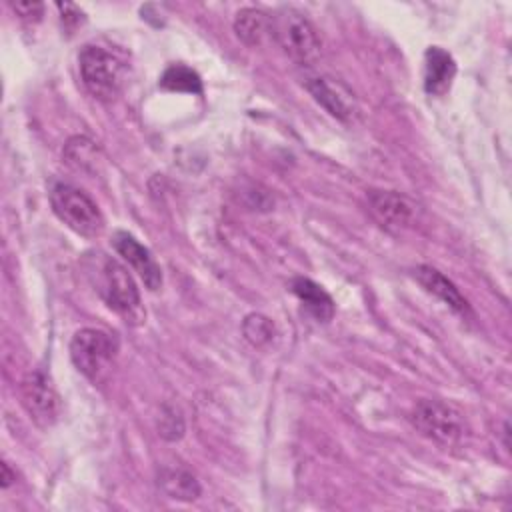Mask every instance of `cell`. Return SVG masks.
Returning <instances> with one entry per match:
<instances>
[{
	"mask_svg": "<svg viewBox=\"0 0 512 512\" xmlns=\"http://www.w3.org/2000/svg\"><path fill=\"white\" fill-rule=\"evenodd\" d=\"M80 78L86 90L98 100H112L122 90L128 76L126 58L112 46L86 44L78 54Z\"/></svg>",
	"mask_w": 512,
	"mask_h": 512,
	"instance_id": "obj_1",
	"label": "cell"
},
{
	"mask_svg": "<svg viewBox=\"0 0 512 512\" xmlns=\"http://www.w3.org/2000/svg\"><path fill=\"white\" fill-rule=\"evenodd\" d=\"M96 290L104 298V302L120 314L126 322L138 324L144 318L142 302H140V292L136 288L134 278L130 272L114 258H108L102 254L98 258L96 266Z\"/></svg>",
	"mask_w": 512,
	"mask_h": 512,
	"instance_id": "obj_2",
	"label": "cell"
},
{
	"mask_svg": "<svg viewBox=\"0 0 512 512\" xmlns=\"http://www.w3.org/2000/svg\"><path fill=\"white\" fill-rule=\"evenodd\" d=\"M50 206L60 222L84 238H94L104 230V216L96 202L72 184H54L50 190Z\"/></svg>",
	"mask_w": 512,
	"mask_h": 512,
	"instance_id": "obj_3",
	"label": "cell"
},
{
	"mask_svg": "<svg viewBox=\"0 0 512 512\" xmlns=\"http://www.w3.org/2000/svg\"><path fill=\"white\" fill-rule=\"evenodd\" d=\"M272 36L300 66H312L320 58V36L312 22L296 10L288 8L272 18Z\"/></svg>",
	"mask_w": 512,
	"mask_h": 512,
	"instance_id": "obj_4",
	"label": "cell"
},
{
	"mask_svg": "<svg viewBox=\"0 0 512 512\" xmlns=\"http://www.w3.org/2000/svg\"><path fill=\"white\" fill-rule=\"evenodd\" d=\"M116 350V338L100 328H82L70 340V358L74 366L94 382L108 372Z\"/></svg>",
	"mask_w": 512,
	"mask_h": 512,
	"instance_id": "obj_5",
	"label": "cell"
},
{
	"mask_svg": "<svg viewBox=\"0 0 512 512\" xmlns=\"http://www.w3.org/2000/svg\"><path fill=\"white\" fill-rule=\"evenodd\" d=\"M410 418L422 436L442 446H454L464 438L462 414L442 400H420Z\"/></svg>",
	"mask_w": 512,
	"mask_h": 512,
	"instance_id": "obj_6",
	"label": "cell"
},
{
	"mask_svg": "<svg viewBox=\"0 0 512 512\" xmlns=\"http://www.w3.org/2000/svg\"><path fill=\"white\" fill-rule=\"evenodd\" d=\"M20 398L24 410L40 428H50L58 420L60 396L44 372L34 370L22 378Z\"/></svg>",
	"mask_w": 512,
	"mask_h": 512,
	"instance_id": "obj_7",
	"label": "cell"
},
{
	"mask_svg": "<svg viewBox=\"0 0 512 512\" xmlns=\"http://www.w3.org/2000/svg\"><path fill=\"white\" fill-rule=\"evenodd\" d=\"M368 208L386 230L410 228L418 218V206L394 190H370Z\"/></svg>",
	"mask_w": 512,
	"mask_h": 512,
	"instance_id": "obj_8",
	"label": "cell"
},
{
	"mask_svg": "<svg viewBox=\"0 0 512 512\" xmlns=\"http://www.w3.org/2000/svg\"><path fill=\"white\" fill-rule=\"evenodd\" d=\"M304 86L330 116L338 120H350L354 116L356 112L354 96L338 80L324 74H312L304 78Z\"/></svg>",
	"mask_w": 512,
	"mask_h": 512,
	"instance_id": "obj_9",
	"label": "cell"
},
{
	"mask_svg": "<svg viewBox=\"0 0 512 512\" xmlns=\"http://www.w3.org/2000/svg\"><path fill=\"white\" fill-rule=\"evenodd\" d=\"M112 246L134 268V272H138L148 290H158L162 286V270L158 262L154 260L152 252L142 246L132 234L124 230L114 232Z\"/></svg>",
	"mask_w": 512,
	"mask_h": 512,
	"instance_id": "obj_10",
	"label": "cell"
},
{
	"mask_svg": "<svg viewBox=\"0 0 512 512\" xmlns=\"http://www.w3.org/2000/svg\"><path fill=\"white\" fill-rule=\"evenodd\" d=\"M456 76L454 58L440 46H430L424 54V90L430 96H444Z\"/></svg>",
	"mask_w": 512,
	"mask_h": 512,
	"instance_id": "obj_11",
	"label": "cell"
},
{
	"mask_svg": "<svg viewBox=\"0 0 512 512\" xmlns=\"http://www.w3.org/2000/svg\"><path fill=\"white\" fill-rule=\"evenodd\" d=\"M414 276L416 280L430 292L434 294L436 298H440L446 306H450L454 312L466 316L470 312V306H468V300L460 294V290L456 288V284L452 280H448L440 270L432 268V266H418L414 270Z\"/></svg>",
	"mask_w": 512,
	"mask_h": 512,
	"instance_id": "obj_12",
	"label": "cell"
},
{
	"mask_svg": "<svg viewBox=\"0 0 512 512\" xmlns=\"http://www.w3.org/2000/svg\"><path fill=\"white\" fill-rule=\"evenodd\" d=\"M292 292L298 296V300L304 304V308L318 320L328 322L334 316V300L330 294L310 278H294L292 280Z\"/></svg>",
	"mask_w": 512,
	"mask_h": 512,
	"instance_id": "obj_13",
	"label": "cell"
},
{
	"mask_svg": "<svg viewBox=\"0 0 512 512\" xmlns=\"http://www.w3.org/2000/svg\"><path fill=\"white\" fill-rule=\"evenodd\" d=\"M234 32L244 44L258 46L272 36V16L260 8H242L236 12Z\"/></svg>",
	"mask_w": 512,
	"mask_h": 512,
	"instance_id": "obj_14",
	"label": "cell"
},
{
	"mask_svg": "<svg viewBox=\"0 0 512 512\" xmlns=\"http://www.w3.org/2000/svg\"><path fill=\"white\" fill-rule=\"evenodd\" d=\"M160 484L164 492L176 500H196L200 496L198 480L188 470L182 468L164 470L160 476Z\"/></svg>",
	"mask_w": 512,
	"mask_h": 512,
	"instance_id": "obj_15",
	"label": "cell"
},
{
	"mask_svg": "<svg viewBox=\"0 0 512 512\" xmlns=\"http://www.w3.org/2000/svg\"><path fill=\"white\" fill-rule=\"evenodd\" d=\"M160 88L170 92L202 94V80L192 68L184 64H170L160 76Z\"/></svg>",
	"mask_w": 512,
	"mask_h": 512,
	"instance_id": "obj_16",
	"label": "cell"
},
{
	"mask_svg": "<svg viewBox=\"0 0 512 512\" xmlns=\"http://www.w3.org/2000/svg\"><path fill=\"white\" fill-rule=\"evenodd\" d=\"M64 158L76 170L88 172V170L96 168L98 150H96V144L92 140H88L84 136H74L64 146Z\"/></svg>",
	"mask_w": 512,
	"mask_h": 512,
	"instance_id": "obj_17",
	"label": "cell"
},
{
	"mask_svg": "<svg viewBox=\"0 0 512 512\" xmlns=\"http://www.w3.org/2000/svg\"><path fill=\"white\" fill-rule=\"evenodd\" d=\"M242 330H244L246 340L254 346H264L274 338V324L262 314L246 316V320L242 324Z\"/></svg>",
	"mask_w": 512,
	"mask_h": 512,
	"instance_id": "obj_18",
	"label": "cell"
},
{
	"mask_svg": "<svg viewBox=\"0 0 512 512\" xmlns=\"http://www.w3.org/2000/svg\"><path fill=\"white\" fill-rule=\"evenodd\" d=\"M158 430L166 440H178L184 434V420L176 408H164Z\"/></svg>",
	"mask_w": 512,
	"mask_h": 512,
	"instance_id": "obj_19",
	"label": "cell"
},
{
	"mask_svg": "<svg viewBox=\"0 0 512 512\" xmlns=\"http://www.w3.org/2000/svg\"><path fill=\"white\" fill-rule=\"evenodd\" d=\"M56 8L60 10V20H62L64 28H68V30H74V28L84 20L82 10H80L78 6H74V4H68V2L62 4V2H58Z\"/></svg>",
	"mask_w": 512,
	"mask_h": 512,
	"instance_id": "obj_20",
	"label": "cell"
},
{
	"mask_svg": "<svg viewBox=\"0 0 512 512\" xmlns=\"http://www.w3.org/2000/svg\"><path fill=\"white\" fill-rule=\"evenodd\" d=\"M12 8L22 20H40L44 12V4L40 2H16L12 4Z\"/></svg>",
	"mask_w": 512,
	"mask_h": 512,
	"instance_id": "obj_21",
	"label": "cell"
},
{
	"mask_svg": "<svg viewBox=\"0 0 512 512\" xmlns=\"http://www.w3.org/2000/svg\"><path fill=\"white\" fill-rule=\"evenodd\" d=\"M14 480H16V476L10 472L8 462H2V488H8Z\"/></svg>",
	"mask_w": 512,
	"mask_h": 512,
	"instance_id": "obj_22",
	"label": "cell"
}]
</instances>
